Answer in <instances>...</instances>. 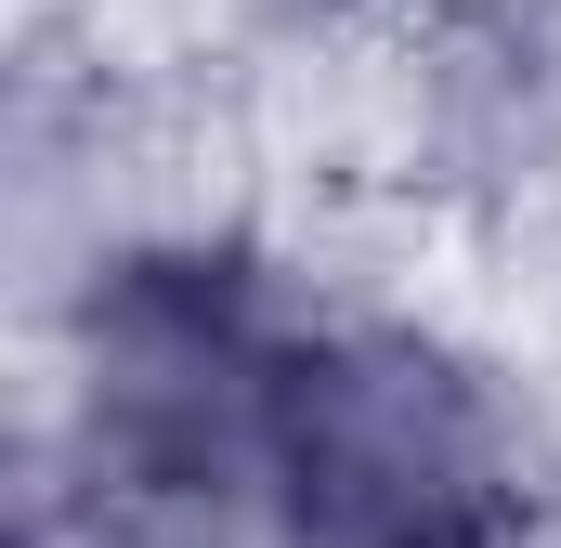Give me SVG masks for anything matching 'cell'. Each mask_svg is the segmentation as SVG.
<instances>
[{"label":"cell","instance_id":"obj_1","mask_svg":"<svg viewBox=\"0 0 561 548\" xmlns=\"http://www.w3.org/2000/svg\"><path fill=\"white\" fill-rule=\"evenodd\" d=\"M287 327L236 249H157L92 300V392H79V470L105 523L144 548H196L262 496Z\"/></svg>","mask_w":561,"mask_h":548},{"label":"cell","instance_id":"obj_2","mask_svg":"<svg viewBox=\"0 0 561 548\" xmlns=\"http://www.w3.org/2000/svg\"><path fill=\"white\" fill-rule=\"evenodd\" d=\"M262 496L287 548H510L523 470L483 379H457L431 340L353 327V340H287Z\"/></svg>","mask_w":561,"mask_h":548}]
</instances>
